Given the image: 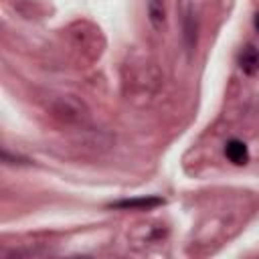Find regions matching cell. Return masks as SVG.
I'll list each match as a JSON object with an SVG mask.
<instances>
[{
  "label": "cell",
  "mask_w": 259,
  "mask_h": 259,
  "mask_svg": "<svg viewBox=\"0 0 259 259\" xmlns=\"http://www.w3.org/2000/svg\"><path fill=\"white\" fill-rule=\"evenodd\" d=\"M225 156L229 158V162H233L235 166H245L249 162V148L245 142L233 138L225 144Z\"/></svg>",
  "instance_id": "obj_2"
},
{
  "label": "cell",
  "mask_w": 259,
  "mask_h": 259,
  "mask_svg": "<svg viewBox=\"0 0 259 259\" xmlns=\"http://www.w3.org/2000/svg\"><path fill=\"white\" fill-rule=\"evenodd\" d=\"M146 10H148V20L154 30H162L166 24V4L164 0H146Z\"/></svg>",
  "instance_id": "obj_4"
},
{
  "label": "cell",
  "mask_w": 259,
  "mask_h": 259,
  "mask_svg": "<svg viewBox=\"0 0 259 259\" xmlns=\"http://www.w3.org/2000/svg\"><path fill=\"white\" fill-rule=\"evenodd\" d=\"M253 26H255V30H257V34H259V12L253 16Z\"/></svg>",
  "instance_id": "obj_5"
},
{
  "label": "cell",
  "mask_w": 259,
  "mask_h": 259,
  "mask_svg": "<svg viewBox=\"0 0 259 259\" xmlns=\"http://www.w3.org/2000/svg\"><path fill=\"white\" fill-rule=\"evenodd\" d=\"M239 67L245 75H255L259 73V49L253 45H247L239 53Z\"/></svg>",
  "instance_id": "obj_3"
},
{
  "label": "cell",
  "mask_w": 259,
  "mask_h": 259,
  "mask_svg": "<svg viewBox=\"0 0 259 259\" xmlns=\"http://www.w3.org/2000/svg\"><path fill=\"white\" fill-rule=\"evenodd\" d=\"M164 204V198L160 196H136V198H123L109 204V208L117 210H152Z\"/></svg>",
  "instance_id": "obj_1"
}]
</instances>
